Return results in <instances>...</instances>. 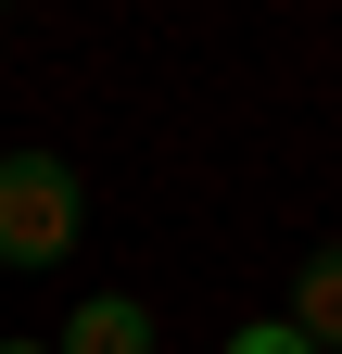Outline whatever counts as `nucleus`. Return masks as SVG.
<instances>
[{"label":"nucleus","instance_id":"1","mask_svg":"<svg viewBox=\"0 0 342 354\" xmlns=\"http://www.w3.org/2000/svg\"><path fill=\"white\" fill-rule=\"evenodd\" d=\"M64 241H76V165L13 152V165H0V253H13V266H51Z\"/></svg>","mask_w":342,"mask_h":354},{"label":"nucleus","instance_id":"2","mask_svg":"<svg viewBox=\"0 0 342 354\" xmlns=\"http://www.w3.org/2000/svg\"><path fill=\"white\" fill-rule=\"evenodd\" d=\"M64 354H152V304H127V291H102V304H76V329H64Z\"/></svg>","mask_w":342,"mask_h":354},{"label":"nucleus","instance_id":"3","mask_svg":"<svg viewBox=\"0 0 342 354\" xmlns=\"http://www.w3.org/2000/svg\"><path fill=\"white\" fill-rule=\"evenodd\" d=\"M291 329H305L317 354H342V241L305 266V279H291Z\"/></svg>","mask_w":342,"mask_h":354},{"label":"nucleus","instance_id":"4","mask_svg":"<svg viewBox=\"0 0 342 354\" xmlns=\"http://www.w3.org/2000/svg\"><path fill=\"white\" fill-rule=\"evenodd\" d=\"M228 354H317V342L291 329V317H253V329H228Z\"/></svg>","mask_w":342,"mask_h":354},{"label":"nucleus","instance_id":"5","mask_svg":"<svg viewBox=\"0 0 342 354\" xmlns=\"http://www.w3.org/2000/svg\"><path fill=\"white\" fill-rule=\"evenodd\" d=\"M0 354H51V342H0Z\"/></svg>","mask_w":342,"mask_h":354}]
</instances>
